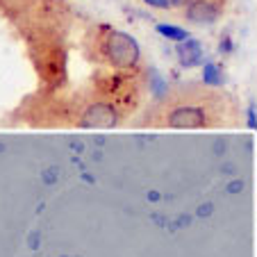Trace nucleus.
Segmentation results:
<instances>
[{
    "label": "nucleus",
    "instance_id": "nucleus-1",
    "mask_svg": "<svg viewBox=\"0 0 257 257\" xmlns=\"http://www.w3.org/2000/svg\"><path fill=\"white\" fill-rule=\"evenodd\" d=\"M173 127H200L205 123V114L198 107H180L169 116Z\"/></svg>",
    "mask_w": 257,
    "mask_h": 257
},
{
    "label": "nucleus",
    "instance_id": "nucleus-2",
    "mask_svg": "<svg viewBox=\"0 0 257 257\" xmlns=\"http://www.w3.org/2000/svg\"><path fill=\"white\" fill-rule=\"evenodd\" d=\"M187 16L194 23H214L218 16V10L209 0H191L187 5Z\"/></svg>",
    "mask_w": 257,
    "mask_h": 257
},
{
    "label": "nucleus",
    "instance_id": "nucleus-3",
    "mask_svg": "<svg viewBox=\"0 0 257 257\" xmlns=\"http://www.w3.org/2000/svg\"><path fill=\"white\" fill-rule=\"evenodd\" d=\"M118 39V48L112 44V53H114V62L118 64H132L137 59V44L130 39V37H125V34H116Z\"/></svg>",
    "mask_w": 257,
    "mask_h": 257
},
{
    "label": "nucleus",
    "instance_id": "nucleus-4",
    "mask_svg": "<svg viewBox=\"0 0 257 257\" xmlns=\"http://www.w3.org/2000/svg\"><path fill=\"white\" fill-rule=\"evenodd\" d=\"M200 55H203V50H200V44L194 39H187L182 41V44L178 46V57L180 62L185 64V66H196V64H200Z\"/></svg>",
    "mask_w": 257,
    "mask_h": 257
},
{
    "label": "nucleus",
    "instance_id": "nucleus-5",
    "mask_svg": "<svg viewBox=\"0 0 257 257\" xmlns=\"http://www.w3.org/2000/svg\"><path fill=\"white\" fill-rule=\"evenodd\" d=\"M157 32L164 34L166 39L180 41V44L189 39V32H187V30H182V28H175V25H157Z\"/></svg>",
    "mask_w": 257,
    "mask_h": 257
},
{
    "label": "nucleus",
    "instance_id": "nucleus-6",
    "mask_svg": "<svg viewBox=\"0 0 257 257\" xmlns=\"http://www.w3.org/2000/svg\"><path fill=\"white\" fill-rule=\"evenodd\" d=\"M203 80L207 84H212V87H216V84H221V73H218V68L214 66V64H207V66H205V71H203Z\"/></svg>",
    "mask_w": 257,
    "mask_h": 257
},
{
    "label": "nucleus",
    "instance_id": "nucleus-7",
    "mask_svg": "<svg viewBox=\"0 0 257 257\" xmlns=\"http://www.w3.org/2000/svg\"><path fill=\"white\" fill-rule=\"evenodd\" d=\"M146 5H151V7H155V10H169V0H144Z\"/></svg>",
    "mask_w": 257,
    "mask_h": 257
},
{
    "label": "nucleus",
    "instance_id": "nucleus-8",
    "mask_svg": "<svg viewBox=\"0 0 257 257\" xmlns=\"http://www.w3.org/2000/svg\"><path fill=\"white\" fill-rule=\"evenodd\" d=\"M248 127L250 130H257V114H255V107L248 109Z\"/></svg>",
    "mask_w": 257,
    "mask_h": 257
},
{
    "label": "nucleus",
    "instance_id": "nucleus-9",
    "mask_svg": "<svg viewBox=\"0 0 257 257\" xmlns=\"http://www.w3.org/2000/svg\"><path fill=\"white\" fill-rule=\"evenodd\" d=\"M191 0H169L171 7H182V5H189Z\"/></svg>",
    "mask_w": 257,
    "mask_h": 257
}]
</instances>
